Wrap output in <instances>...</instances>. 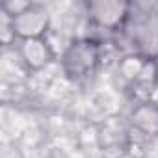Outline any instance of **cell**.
I'll return each mask as SVG.
<instances>
[{"label": "cell", "mask_w": 158, "mask_h": 158, "mask_svg": "<svg viewBox=\"0 0 158 158\" xmlns=\"http://www.w3.org/2000/svg\"><path fill=\"white\" fill-rule=\"evenodd\" d=\"M101 61V45L95 39H74L61 54V69L69 80L80 82L89 78Z\"/></svg>", "instance_id": "1"}, {"label": "cell", "mask_w": 158, "mask_h": 158, "mask_svg": "<svg viewBox=\"0 0 158 158\" xmlns=\"http://www.w3.org/2000/svg\"><path fill=\"white\" fill-rule=\"evenodd\" d=\"M132 6L125 0H93L88 4L89 23L101 30L115 32L130 17Z\"/></svg>", "instance_id": "2"}, {"label": "cell", "mask_w": 158, "mask_h": 158, "mask_svg": "<svg viewBox=\"0 0 158 158\" xmlns=\"http://www.w3.org/2000/svg\"><path fill=\"white\" fill-rule=\"evenodd\" d=\"M11 28H13L15 39L19 41L45 37V34L50 28V15L47 13L45 8L32 4L28 10H24L23 13L11 19Z\"/></svg>", "instance_id": "3"}, {"label": "cell", "mask_w": 158, "mask_h": 158, "mask_svg": "<svg viewBox=\"0 0 158 158\" xmlns=\"http://www.w3.org/2000/svg\"><path fill=\"white\" fill-rule=\"evenodd\" d=\"M19 58L28 71L37 73L54 61V50L47 41V37L24 39L19 41Z\"/></svg>", "instance_id": "4"}, {"label": "cell", "mask_w": 158, "mask_h": 158, "mask_svg": "<svg viewBox=\"0 0 158 158\" xmlns=\"http://www.w3.org/2000/svg\"><path fill=\"white\" fill-rule=\"evenodd\" d=\"M130 123L143 136L156 138L158 136V102L145 101L138 104L130 114Z\"/></svg>", "instance_id": "5"}, {"label": "cell", "mask_w": 158, "mask_h": 158, "mask_svg": "<svg viewBox=\"0 0 158 158\" xmlns=\"http://www.w3.org/2000/svg\"><path fill=\"white\" fill-rule=\"evenodd\" d=\"M32 6V2H24V0H6L2 2V13H6L8 17H17L19 13H23L24 10H28Z\"/></svg>", "instance_id": "6"}, {"label": "cell", "mask_w": 158, "mask_h": 158, "mask_svg": "<svg viewBox=\"0 0 158 158\" xmlns=\"http://www.w3.org/2000/svg\"><path fill=\"white\" fill-rule=\"evenodd\" d=\"M156 67H158V58H156Z\"/></svg>", "instance_id": "7"}]
</instances>
